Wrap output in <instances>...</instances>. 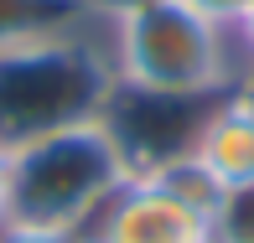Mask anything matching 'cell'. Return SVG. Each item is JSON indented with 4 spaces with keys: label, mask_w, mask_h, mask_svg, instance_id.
<instances>
[{
    "label": "cell",
    "mask_w": 254,
    "mask_h": 243,
    "mask_svg": "<svg viewBox=\"0 0 254 243\" xmlns=\"http://www.w3.org/2000/svg\"><path fill=\"white\" fill-rule=\"evenodd\" d=\"M120 88L156 98H218L234 88V31L182 0H140L109 21Z\"/></svg>",
    "instance_id": "3957f363"
},
{
    "label": "cell",
    "mask_w": 254,
    "mask_h": 243,
    "mask_svg": "<svg viewBox=\"0 0 254 243\" xmlns=\"http://www.w3.org/2000/svg\"><path fill=\"white\" fill-rule=\"evenodd\" d=\"M187 155L197 160L218 187H254V83L228 88L207 103Z\"/></svg>",
    "instance_id": "5b68a950"
},
{
    "label": "cell",
    "mask_w": 254,
    "mask_h": 243,
    "mask_svg": "<svg viewBox=\"0 0 254 243\" xmlns=\"http://www.w3.org/2000/svg\"><path fill=\"white\" fill-rule=\"evenodd\" d=\"M88 5V16H104V21H114L120 10H130V5H140V0H83Z\"/></svg>",
    "instance_id": "8fae6325"
},
{
    "label": "cell",
    "mask_w": 254,
    "mask_h": 243,
    "mask_svg": "<svg viewBox=\"0 0 254 243\" xmlns=\"http://www.w3.org/2000/svg\"><path fill=\"white\" fill-rule=\"evenodd\" d=\"M109 42H88L83 31H52L0 47V150H21L52 130L104 119L114 98Z\"/></svg>",
    "instance_id": "6da1fadb"
},
{
    "label": "cell",
    "mask_w": 254,
    "mask_h": 243,
    "mask_svg": "<svg viewBox=\"0 0 254 243\" xmlns=\"http://www.w3.org/2000/svg\"><path fill=\"white\" fill-rule=\"evenodd\" d=\"M0 243H88L83 233H57V228H26V223H0Z\"/></svg>",
    "instance_id": "ba28073f"
},
{
    "label": "cell",
    "mask_w": 254,
    "mask_h": 243,
    "mask_svg": "<svg viewBox=\"0 0 254 243\" xmlns=\"http://www.w3.org/2000/svg\"><path fill=\"white\" fill-rule=\"evenodd\" d=\"M88 21L83 0H0V47L26 37H52Z\"/></svg>",
    "instance_id": "8992f818"
},
{
    "label": "cell",
    "mask_w": 254,
    "mask_h": 243,
    "mask_svg": "<svg viewBox=\"0 0 254 243\" xmlns=\"http://www.w3.org/2000/svg\"><path fill=\"white\" fill-rule=\"evenodd\" d=\"M135 176L120 135L109 119H83L52 130L42 140L10 150V196L5 223L57 228V233H88L94 217L120 196Z\"/></svg>",
    "instance_id": "7a4b0ae2"
},
{
    "label": "cell",
    "mask_w": 254,
    "mask_h": 243,
    "mask_svg": "<svg viewBox=\"0 0 254 243\" xmlns=\"http://www.w3.org/2000/svg\"><path fill=\"white\" fill-rule=\"evenodd\" d=\"M213 243H254V187H228L218 196Z\"/></svg>",
    "instance_id": "52a82bcc"
},
{
    "label": "cell",
    "mask_w": 254,
    "mask_h": 243,
    "mask_svg": "<svg viewBox=\"0 0 254 243\" xmlns=\"http://www.w3.org/2000/svg\"><path fill=\"white\" fill-rule=\"evenodd\" d=\"M234 47L249 57V67H254V0H249V10L239 16V26H234Z\"/></svg>",
    "instance_id": "30bf717a"
},
{
    "label": "cell",
    "mask_w": 254,
    "mask_h": 243,
    "mask_svg": "<svg viewBox=\"0 0 254 243\" xmlns=\"http://www.w3.org/2000/svg\"><path fill=\"white\" fill-rule=\"evenodd\" d=\"M5 196H10V155L0 150V223H5Z\"/></svg>",
    "instance_id": "7c38bea8"
},
{
    "label": "cell",
    "mask_w": 254,
    "mask_h": 243,
    "mask_svg": "<svg viewBox=\"0 0 254 243\" xmlns=\"http://www.w3.org/2000/svg\"><path fill=\"white\" fill-rule=\"evenodd\" d=\"M88 243H213V217L182 202L156 176H130L83 233Z\"/></svg>",
    "instance_id": "277c9868"
},
{
    "label": "cell",
    "mask_w": 254,
    "mask_h": 243,
    "mask_svg": "<svg viewBox=\"0 0 254 243\" xmlns=\"http://www.w3.org/2000/svg\"><path fill=\"white\" fill-rule=\"evenodd\" d=\"M182 5H192L197 16H207V21H218V26L234 31V26H239V16L249 10V0H182Z\"/></svg>",
    "instance_id": "9c48e42d"
}]
</instances>
